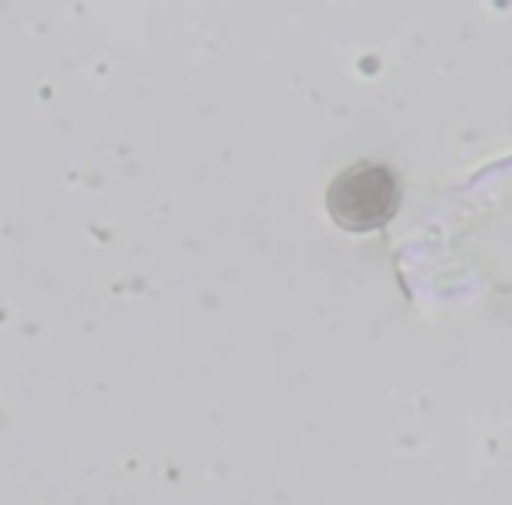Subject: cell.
<instances>
[{"mask_svg":"<svg viewBox=\"0 0 512 505\" xmlns=\"http://www.w3.org/2000/svg\"><path fill=\"white\" fill-rule=\"evenodd\" d=\"M400 200V183L393 169L379 162H358L330 183L327 211L337 225L351 232H369L393 218Z\"/></svg>","mask_w":512,"mask_h":505,"instance_id":"1","label":"cell"}]
</instances>
